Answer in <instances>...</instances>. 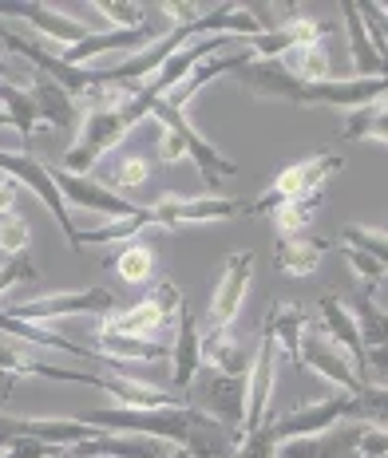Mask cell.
I'll return each instance as SVG.
<instances>
[{"instance_id":"obj_33","label":"cell","mask_w":388,"mask_h":458,"mask_svg":"<svg viewBox=\"0 0 388 458\" xmlns=\"http://www.w3.org/2000/svg\"><path fill=\"white\" fill-rule=\"evenodd\" d=\"M341 242L353 245V250H361V253H368V257H376V261H381L384 269H388V229L353 222V225L341 229Z\"/></svg>"},{"instance_id":"obj_36","label":"cell","mask_w":388,"mask_h":458,"mask_svg":"<svg viewBox=\"0 0 388 458\" xmlns=\"http://www.w3.org/2000/svg\"><path fill=\"white\" fill-rule=\"evenodd\" d=\"M28 242H32V225H28L24 214H4L0 217V253L4 257H21L28 253Z\"/></svg>"},{"instance_id":"obj_45","label":"cell","mask_w":388,"mask_h":458,"mask_svg":"<svg viewBox=\"0 0 388 458\" xmlns=\"http://www.w3.org/2000/svg\"><path fill=\"white\" fill-rule=\"evenodd\" d=\"M0 458H16V454H13V451H4V454H0Z\"/></svg>"},{"instance_id":"obj_23","label":"cell","mask_w":388,"mask_h":458,"mask_svg":"<svg viewBox=\"0 0 388 458\" xmlns=\"http://www.w3.org/2000/svg\"><path fill=\"white\" fill-rule=\"evenodd\" d=\"M325 253H329V242H321V237H314V233L278 237L273 265H278L286 276H309V273H317V265H321Z\"/></svg>"},{"instance_id":"obj_10","label":"cell","mask_w":388,"mask_h":458,"mask_svg":"<svg viewBox=\"0 0 388 458\" xmlns=\"http://www.w3.org/2000/svg\"><path fill=\"white\" fill-rule=\"evenodd\" d=\"M48 170H52L56 190H60L68 202H75L80 209H91V214L108 217V222H116V217H131V214H139V209H143L139 202H131V198H123V194H116V190H108L103 182H96V178L68 174L60 162H52Z\"/></svg>"},{"instance_id":"obj_20","label":"cell","mask_w":388,"mask_h":458,"mask_svg":"<svg viewBox=\"0 0 388 458\" xmlns=\"http://www.w3.org/2000/svg\"><path fill=\"white\" fill-rule=\"evenodd\" d=\"M242 80V88L250 95H258V99H286V103H297V95L306 83H297L293 75L281 68L278 60H250L242 64L238 72H234Z\"/></svg>"},{"instance_id":"obj_22","label":"cell","mask_w":388,"mask_h":458,"mask_svg":"<svg viewBox=\"0 0 388 458\" xmlns=\"http://www.w3.org/2000/svg\"><path fill=\"white\" fill-rule=\"evenodd\" d=\"M270 317H273V360H278V364H289V368H301L297 348H301V336H306V328H309L306 309H301V304L273 301Z\"/></svg>"},{"instance_id":"obj_5","label":"cell","mask_w":388,"mask_h":458,"mask_svg":"<svg viewBox=\"0 0 388 458\" xmlns=\"http://www.w3.org/2000/svg\"><path fill=\"white\" fill-rule=\"evenodd\" d=\"M170 28H175V21H159V24L147 21L143 28H91L88 40L68 47L60 60L72 64V68H88L96 55H119V52L135 55V52H143V47H151L155 40H163Z\"/></svg>"},{"instance_id":"obj_24","label":"cell","mask_w":388,"mask_h":458,"mask_svg":"<svg viewBox=\"0 0 388 458\" xmlns=\"http://www.w3.org/2000/svg\"><path fill=\"white\" fill-rule=\"evenodd\" d=\"M349 451H353V435H349V423H341L325 435L286 438V443H278L273 458H345Z\"/></svg>"},{"instance_id":"obj_3","label":"cell","mask_w":388,"mask_h":458,"mask_svg":"<svg viewBox=\"0 0 388 458\" xmlns=\"http://www.w3.org/2000/svg\"><path fill=\"white\" fill-rule=\"evenodd\" d=\"M341 166H345V158L341 155H314V158L293 162V166H286L278 178H273L266 194L254 198V202H246V214H273L278 206L293 202V198L317 194L329 178L341 174Z\"/></svg>"},{"instance_id":"obj_12","label":"cell","mask_w":388,"mask_h":458,"mask_svg":"<svg viewBox=\"0 0 388 458\" xmlns=\"http://www.w3.org/2000/svg\"><path fill=\"white\" fill-rule=\"evenodd\" d=\"M0 21H24L28 28H36V32H44L48 40L64 44V52L75 44H83L91 36V24L75 21L68 16L64 8L56 4H21V0H0Z\"/></svg>"},{"instance_id":"obj_9","label":"cell","mask_w":388,"mask_h":458,"mask_svg":"<svg viewBox=\"0 0 388 458\" xmlns=\"http://www.w3.org/2000/svg\"><path fill=\"white\" fill-rule=\"evenodd\" d=\"M155 225L163 229H186V225H206V222H230V217L246 214V202L238 198H219V194H206V198H159L155 206Z\"/></svg>"},{"instance_id":"obj_43","label":"cell","mask_w":388,"mask_h":458,"mask_svg":"<svg viewBox=\"0 0 388 458\" xmlns=\"http://www.w3.org/2000/svg\"><path fill=\"white\" fill-rule=\"evenodd\" d=\"M167 458H191V454H186V451H183V446H175V451H170Z\"/></svg>"},{"instance_id":"obj_7","label":"cell","mask_w":388,"mask_h":458,"mask_svg":"<svg viewBox=\"0 0 388 458\" xmlns=\"http://www.w3.org/2000/svg\"><path fill=\"white\" fill-rule=\"evenodd\" d=\"M151 119H163V123H170V127L178 131V139H183V147H186V158H191L194 166H198V174H203V186H206V190H219L222 178H234V174H238V166H234V162L226 158L211 139L198 135V127H194L191 119H186V111H175L170 103H159V107L151 111Z\"/></svg>"},{"instance_id":"obj_2","label":"cell","mask_w":388,"mask_h":458,"mask_svg":"<svg viewBox=\"0 0 388 458\" xmlns=\"http://www.w3.org/2000/svg\"><path fill=\"white\" fill-rule=\"evenodd\" d=\"M119 309L116 293L111 289H75V293H48V297H32L21 304H8V317L28 320V324H48V320H64V317H111Z\"/></svg>"},{"instance_id":"obj_4","label":"cell","mask_w":388,"mask_h":458,"mask_svg":"<svg viewBox=\"0 0 388 458\" xmlns=\"http://www.w3.org/2000/svg\"><path fill=\"white\" fill-rule=\"evenodd\" d=\"M0 174L13 178L16 186L32 190V194L44 202V209L52 214V222L64 229L68 245H72L75 253H80V229L72 225V214H68V206H64V194H60V190H56V182H52L48 162H36L32 155H8V150H0Z\"/></svg>"},{"instance_id":"obj_28","label":"cell","mask_w":388,"mask_h":458,"mask_svg":"<svg viewBox=\"0 0 388 458\" xmlns=\"http://www.w3.org/2000/svg\"><path fill=\"white\" fill-rule=\"evenodd\" d=\"M345 142H388V95L368 103L361 111H349V123L341 131Z\"/></svg>"},{"instance_id":"obj_39","label":"cell","mask_w":388,"mask_h":458,"mask_svg":"<svg viewBox=\"0 0 388 458\" xmlns=\"http://www.w3.org/2000/svg\"><path fill=\"white\" fill-rule=\"evenodd\" d=\"M273 451H278V435H273L266 423L262 431H254L250 438H242V443L234 446V458H273Z\"/></svg>"},{"instance_id":"obj_38","label":"cell","mask_w":388,"mask_h":458,"mask_svg":"<svg viewBox=\"0 0 388 458\" xmlns=\"http://www.w3.org/2000/svg\"><path fill=\"white\" fill-rule=\"evenodd\" d=\"M40 269L32 265V257L21 253V257H4L0 261V293H8L13 284H24V281H36Z\"/></svg>"},{"instance_id":"obj_17","label":"cell","mask_w":388,"mask_h":458,"mask_svg":"<svg viewBox=\"0 0 388 458\" xmlns=\"http://www.w3.org/2000/svg\"><path fill=\"white\" fill-rule=\"evenodd\" d=\"M317 312H321V320H325V336L333 340L349 360H353L357 376L368 384V356H365L361 332H357V320H353V312H349V304L341 301L337 293H325V297L317 301Z\"/></svg>"},{"instance_id":"obj_35","label":"cell","mask_w":388,"mask_h":458,"mask_svg":"<svg viewBox=\"0 0 388 458\" xmlns=\"http://www.w3.org/2000/svg\"><path fill=\"white\" fill-rule=\"evenodd\" d=\"M99 16H108V28H143L147 16H155V4H123V0H96Z\"/></svg>"},{"instance_id":"obj_14","label":"cell","mask_w":388,"mask_h":458,"mask_svg":"<svg viewBox=\"0 0 388 458\" xmlns=\"http://www.w3.org/2000/svg\"><path fill=\"white\" fill-rule=\"evenodd\" d=\"M388 80H325V83H306L297 95V107H341V111H361L368 103L384 99Z\"/></svg>"},{"instance_id":"obj_25","label":"cell","mask_w":388,"mask_h":458,"mask_svg":"<svg viewBox=\"0 0 388 458\" xmlns=\"http://www.w3.org/2000/svg\"><path fill=\"white\" fill-rule=\"evenodd\" d=\"M203 368L222 371V376H246L250 371V352L246 344L226 332H203Z\"/></svg>"},{"instance_id":"obj_6","label":"cell","mask_w":388,"mask_h":458,"mask_svg":"<svg viewBox=\"0 0 388 458\" xmlns=\"http://www.w3.org/2000/svg\"><path fill=\"white\" fill-rule=\"evenodd\" d=\"M357 419V395L341 391V395H329V399H317V403H301L293 407L289 415H278L270 419V431L278 435V443L286 438H306V435H325L333 427Z\"/></svg>"},{"instance_id":"obj_44","label":"cell","mask_w":388,"mask_h":458,"mask_svg":"<svg viewBox=\"0 0 388 458\" xmlns=\"http://www.w3.org/2000/svg\"><path fill=\"white\" fill-rule=\"evenodd\" d=\"M0 127H13V119L4 114V107H0Z\"/></svg>"},{"instance_id":"obj_34","label":"cell","mask_w":388,"mask_h":458,"mask_svg":"<svg viewBox=\"0 0 388 458\" xmlns=\"http://www.w3.org/2000/svg\"><path fill=\"white\" fill-rule=\"evenodd\" d=\"M349 435H353V454H361V458H388V427L349 419Z\"/></svg>"},{"instance_id":"obj_37","label":"cell","mask_w":388,"mask_h":458,"mask_svg":"<svg viewBox=\"0 0 388 458\" xmlns=\"http://www.w3.org/2000/svg\"><path fill=\"white\" fill-rule=\"evenodd\" d=\"M341 257H345V265L349 269H353L357 276H361V284H381L384 276H388V269L381 261H376V257H368V253H361V250H353V245H341Z\"/></svg>"},{"instance_id":"obj_41","label":"cell","mask_w":388,"mask_h":458,"mask_svg":"<svg viewBox=\"0 0 388 458\" xmlns=\"http://www.w3.org/2000/svg\"><path fill=\"white\" fill-rule=\"evenodd\" d=\"M0 83H13V88H24L28 91V83H32V72H16L13 64H8V55H0Z\"/></svg>"},{"instance_id":"obj_40","label":"cell","mask_w":388,"mask_h":458,"mask_svg":"<svg viewBox=\"0 0 388 458\" xmlns=\"http://www.w3.org/2000/svg\"><path fill=\"white\" fill-rule=\"evenodd\" d=\"M16 198H21V186H16L13 178L0 174V217L13 214V209H16Z\"/></svg>"},{"instance_id":"obj_42","label":"cell","mask_w":388,"mask_h":458,"mask_svg":"<svg viewBox=\"0 0 388 458\" xmlns=\"http://www.w3.org/2000/svg\"><path fill=\"white\" fill-rule=\"evenodd\" d=\"M13 387H16V376H8V371H0V403H4V399L13 395Z\"/></svg>"},{"instance_id":"obj_32","label":"cell","mask_w":388,"mask_h":458,"mask_svg":"<svg viewBox=\"0 0 388 458\" xmlns=\"http://www.w3.org/2000/svg\"><path fill=\"white\" fill-rule=\"evenodd\" d=\"M111 269H116L127 284H143V281H151V273H155V250H151V245H139V242L123 245V253L111 261Z\"/></svg>"},{"instance_id":"obj_15","label":"cell","mask_w":388,"mask_h":458,"mask_svg":"<svg viewBox=\"0 0 388 458\" xmlns=\"http://www.w3.org/2000/svg\"><path fill=\"white\" fill-rule=\"evenodd\" d=\"M198 371H203V328H198L191 304L183 301L175 320V340H170V384H175V395L191 391Z\"/></svg>"},{"instance_id":"obj_21","label":"cell","mask_w":388,"mask_h":458,"mask_svg":"<svg viewBox=\"0 0 388 458\" xmlns=\"http://www.w3.org/2000/svg\"><path fill=\"white\" fill-rule=\"evenodd\" d=\"M341 16H345V28H349V55H353V72L357 80H388V64L381 60V52H376L373 36H368V28L361 21V8H357V0H345L341 4Z\"/></svg>"},{"instance_id":"obj_8","label":"cell","mask_w":388,"mask_h":458,"mask_svg":"<svg viewBox=\"0 0 388 458\" xmlns=\"http://www.w3.org/2000/svg\"><path fill=\"white\" fill-rule=\"evenodd\" d=\"M349 312L357 320V332H361L365 356H368V384L384 387L388 376V312L373 301V284H357L353 301H349Z\"/></svg>"},{"instance_id":"obj_27","label":"cell","mask_w":388,"mask_h":458,"mask_svg":"<svg viewBox=\"0 0 388 458\" xmlns=\"http://www.w3.org/2000/svg\"><path fill=\"white\" fill-rule=\"evenodd\" d=\"M155 174V155H139V150H127L116 166L103 170V186L116 190V194L127 198V190H143Z\"/></svg>"},{"instance_id":"obj_29","label":"cell","mask_w":388,"mask_h":458,"mask_svg":"<svg viewBox=\"0 0 388 458\" xmlns=\"http://www.w3.org/2000/svg\"><path fill=\"white\" fill-rule=\"evenodd\" d=\"M0 107H4V114L13 119V127L21 131L24 150L32 155V135H36V127H40V114H36L32 99H28V91L24 88H13V83H0Z\"/></svg>"},{"instance_id":"obj_46","label":"cell","mask_w":388,"mask_h":458,"mask_svg":"<svg viewBox=\"0 0 388 458\" xmlns=\"http://www.w3.org/2000/svg\"><path fill=\"white\" fill-rule=\"evenodd\" d=\"M384 8H388V4H384Z\"/></svg>"},{"instance_id":"obj_31","label":"cell","mask_w":388,"mask_h":458,"mask_svg":"<svg viewBox=\"0 0 388 458\" xmlns=\"http://www.w3.org/2000/svg\"><path fill=\"white\" fill-rule=\"evenodd\" d=\"M321 202H325V194H306V198H293V202H286V206H278L273 209V229H278V237H301L309 229V222L317 217V209H321Z\"/></svg>"},{"instance_id":"obj_1","label":"cell","mask_w":388,"mask_h":458,"mask_svg":"<svg viewBox=\"0 0 388 458\" xmlns=\"http://www.w3.org/2000/svg\"><path fill=\"white\" fill-rule=\"evenodd\" d=\"M178 309H183V289H178L175 281H159V289L147 293L139 304H131V309H116L111 317H103L96 324V332H108V336H127V340L163 344V336L175 340Z\"/></svg>"},{"instance_id":"obj_11","label":"cell","mask_w":388,"mask_h":458,"mask_svg":"<svg viewBox=\"0 0 388 458\" xmlns=\"http://www.w3.org/2000/svg\"><path fill=\"white\" fill-rule=\"evenodd\" d=\"M250 276H254V253L250 250H238V253L226 257L219 289H214V301H211V312H206V332L234 328L246 293H250Z\"/></svg>"},{"instance_id":"obj_30","label":"cell","mask_w":388,"mask_h":458,"mask_svg":"<svg viewBox=\"0 0 388 458\" xmlns=\"http://www.w3.org/2000/svg\"><path fill=\"white\" fill-rule=\"evenodd\" d=\"M147 225H155V209H151V206H143L139 214H131V217H116V222H103L99 229H88V233H80V250H83V245L131 242V237L143 233Z\"/></svg>"},{"instance_id":"obj_26","label":"cell","mask_w":388,"mask_h":458,"mask_svg":"<svg viewBox=\"0 0 388 458\" xmlns=\"http://www.w3.org/2000/svg\"><path fill=\"white\" fill-rule=\"evenodd\" d=\"M281 68H286L297 83H325L333 80V60H329V40L321 44H297L281 55Z\"/></svg>"},{"instance_id":"obj_19","label":"cell","mask_w":388,"mask_h":458,"mask_svg":"<svg viewBox=\"0 0 388 458\" xmlns=\"http://www.w3.org/2000/svg\"><path fill=\"white\" fill-rule=\"evenodd\" d=\"M28 99H32L36 114H40V127H52V131H80L83 114H80V103L72 99L60 83H52L48 75L32 72V83H28Z\"/></svg>"},{"instance_id":"obj_13","label":"cell","mask_w":388,"mask_h":458,"mask_svg":"<svg viewBox=\"0 0 388 458\" xmlns=\"http://www.w3.org/2000/svg\"><path fill=\"white\" fill-rule=\"evenodd\" d=\"M297 360H301V368L317 371L321 379L337 384L341 391H349V395H357V391L365 387V379L357 376L353 360H349L345 352H341L337 344L329 340L325 332H317V328H306V336H301V348H297Z\"/></svg>"},{"instance_id":"obj_16","label":"cell","mask_w":388,"mask_h":458,"mask_svg":"<svg viewBox=\"0 0 388 458\" xmlns=\"http://www.w3.org/2000/svg\"><path fill=\"white\" fill-rule=\"evenodd\" d=\"M198 407L211 419H219L226 431L234 435V443H238L242 415H246V376H222V371H214L211 379H203V403Z\"/></svg>"},{"instance_id":"obj_18","label":"cell","mask_w":388,"mask_h":458,"mask_svg":"<svg viewBox=\"0 0 388 458\" xmlns=\"http://www.w3.org/2000/svg\"><path fill=\"white\" fill-rule=\"evenodd\" d=\"M0 336L13 340V344H21V348H52V352H68V356H80V360H88V364H103L108 371H116V376H123V371H119V368H111L96 348H80L75 340H68V336H56V332H48L44 324L16 320V317H8V312H0Z\"/></svg>"}]
</instances>
